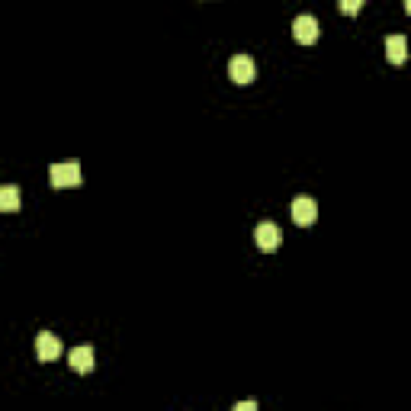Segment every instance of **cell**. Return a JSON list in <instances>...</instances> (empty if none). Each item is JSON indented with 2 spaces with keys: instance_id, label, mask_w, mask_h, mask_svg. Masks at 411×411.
Listing matches in <instances>:
<instances>
[{
  "instance_id": "5",
  "label": "cell",
  "mask_w": 411,
  "mask_h": 411,
  "mask_svg": "<svg viewBox=\"0 0 411 411\" xmlns=\"http://www.w3.org/2000/svg\"><path fill=\"white\" fill-rule=\"evenodd\" d=\"M35 357H39L42 363L58 360V357H62V341H58L52 331H42V335L35 337Z\"/></svg>"
},
{
  "instance_id": "3",
  "label": "cell",
  "mask_w": 411,
  "mask_h": 411,
  "mask_svg": "<svg viewBox=\"0 0 411 411\" xmlns=\"http://www.w3.org/2000/svg\"><path fill=\"white\" fill-rule=\"evenodd\" d=\"M315 219H318V202H315L312 196H296V202H293V222L302 225V228H308Z\"/></svg>"
},
{
  "instance_id": "4",
  "label": "cell",
  "mask_w": 411,
  "mask_h": 411,
  "mask_svg": "<svg viewBox=\"0 0 411 411\" xmlns=\"http://www.w3.org/2000/svg\"><path fill=\"white\" fill-rule=\"evenodd\" d=\"M254 241H257L260 251H277L279 241H283V231H279L273 222H260L257 228H254Z\"/></svg>"
},
{
  "instance_id": "6",
  "label": "cell",
  "mask_w": 411,
  "mask_h": 411,
  "mask_svg": "<svg viewBox=\"0 0 411 411\" xmlns=\"http://www.w3.org/2000/svg\"><path fill=\"white\" fill-rule=\"evenodd\" d=\"M293 35H296V42H302V45H312L315 39H318V20L315 16H296V23H293Z\"/></svg>"
},
{
  "instance_id": "9",
  "label": "cell",
  "mask_w": 411,
  "mask_h": 411,
  "mask_svg": "<svg viewBox=\"0 0 411 411\" xmlns=\"http://www.w3.org/2000/svg\"><path fill=\"white\" fill-rule=\"evenodd\" d=\"M16 209H20V190L0 187V212H16Z\"/></svg>"
},
{
  "instance_id": "8",
  "label": "cell",
  "mask_w": 411,
  "mask_h": 411,
  "mask_svg": "<svg viewBox=\"0 0 411 411\" xmlns=\"http://www.w3.org/2000/svg\"><path fill=\"white\" fill-rule=\"evenodd\" d=\"M71 369L74 373H91L93 369V347H74L71 350Z\"/></svg>"
},
{
  "instance_id": "2",
  "label": "cell",
  "mask_w": 411,
  "mask_h": 411,
  "mask_svg": "<svg viewBox=\"0 0 411 411\" xmlns=\"http://www.w3.org/2000/svg\"><path fill=\"white\" fill-rule=\"evenodd\" d=\"M228 74L235 84H251L254 77H257V64H254L251 55H235L228 62Z\"/></svg>"
},
{
  "instance_id": "10",
  "label": "cell",
  "mask_w": 411,
  "mask_h": 411,
  "mask_svg": "<svg viewBox=\"0 0 411 411\" xmlns=\"http://www.w3.org/2000/svg\"><path fill=\"white\" fill-rule=\"evenodd\" d=\"M337 4H341V13L357 16V13L363 10V4H366V0H337Z\"/></svg>"
},
{
  "instance_id": "7",
  "label": "cell",
  "mask_w": 411,
  "mask_h": 411,
  "mask_svg": "<svg viewBox=\"0 0 411 411\" xmlns=\"http://www.w3.org/2000/svg\"><path fill=\"white\" fill-rule=\"evenodd\" d=\"M386 58L392 64H405V58H408V39L405 35H386Z\"/></svg>"
},
{
  "instance_id": "1",
  "label": "cell",
  "mask_w": 411,
  "mask_h": 411,
  "mask_svg": "<svg viewBox=\"0 0 411 411\" xmlns=\"http://www.w3.org/2000/svg\"><path fill=\"white\" fill-rule=\"evenodd\" d=\"M49 180H52V187H55V190L81 187V164H77V161L52 164V168H49Z\"/></svg>"
},
{
  "instance_id": "11",
  "label": "cell",
  "mask_w": 411,
  "mask_h": 411,
  "mask_svg": "<svg viewBox=\"0 0 411 411\" xmlns=\"http://www.w3.org/2000/svg\"><path fill=\"white\" fill-rule=\"evenodd\" d=\"M257 408V402H238L235 405V411H254Z\"/></svg>"
},
{
  "instance_id": "12",
  "label": "cell",
  "mask_w": 411,
  "mask_h": 411,
  "mask_svg": "<svg viewBox=\"0 0 411 411\" xmlns=\"http://www.w3.org/2000/svg\"><path fill=\"white\" fill-rule=\"evenodd\" d=\"M405 10H408V13H411V0H405Z\"/></svg>"
}]
</instances>
